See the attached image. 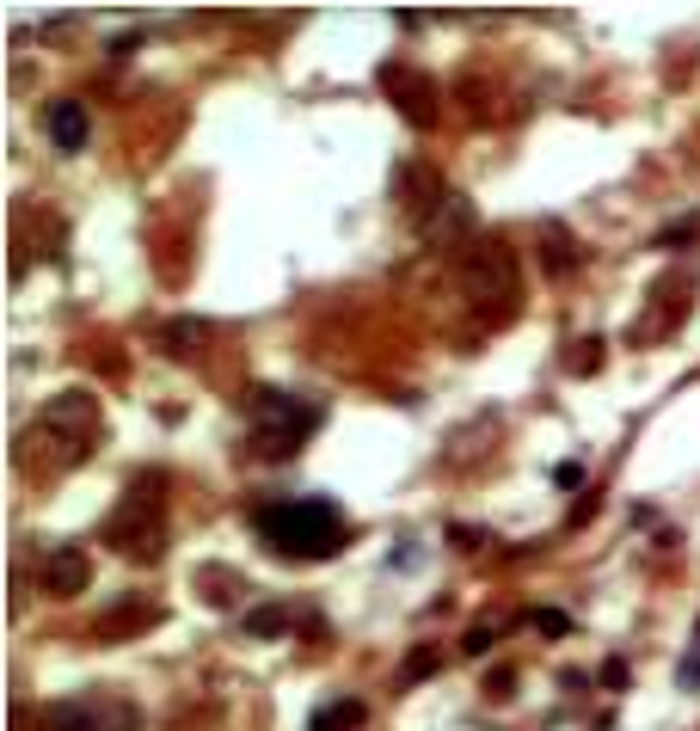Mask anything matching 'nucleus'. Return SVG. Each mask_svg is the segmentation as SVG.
<instances>
[{"label":"nucleus","mask_w":700,"mask_h":731,"mask_svg":"<svg viewBox=\"0 0 700 731\" xmlns=\"http://www.w3.org/2000/svg\"><path fill=\"white\" fill-rule=\"evenodd\" d=\"M252 529L283 560H332L344 547V535H351L332 499H277L252 516Z\"/></svg>","instance_id":"f257e3e1"},{"label":"nucleus","mask_w":700,"mask_h":731,"mask_svg":"<svg viewBox=\"0 0 700 731\" xmlns=\"http://www.w3.org/2000/svg\"><path fill=\"white\" fill-rule=\"evenodd\" d=\"M99 436H105V412H99V400L93 393H80V388H68V393H56V400H44L37 424L19 436V443H25V449L44 443L49 461H44L37 480H56V473H68V467H80L87 455H93Z\"/></svg>","instance_id":"f03ea898"},{"label":"nucleus","mask_w":700,"mask_h":731,"mask_svg":"<svg viewBox=\"0 0 700 731\" xmlns=\"http://www.w3.org/2000/svg\"><path fill=\"white\" fill-rule=\"evenodd\" d=\"M160 492H167V473H160V467H148L141 480H129L124 504H117L111 523H105V547H117L124 560L154 566L160 553H167V511H160Z\"/></svg>","instance_id":"7ed1b4c3"},{"label":"nucleus","mask_w":700,"mask_h":731,"mask_svg":"<svg viewBox=\"0 0 700 731\" xmlns=\"http://www.w3.org/2000/svg\"><path fill=\"white\" fill-rule=\"evenodd\" d=\"M461 289L485 327H510L516 301H523V277H516L510 247H504V240H473V247L461 252Z\"/></svg>","instance_id":"20e7f679"},{"label":"nucleus","mask_w":700,"mask_h":731,"mask_svg":"<svg viewBox=\"0 0 700 731\" xmlns=\"http://www.w3.org/2000/svg\"><path fill=\"white\" fill-rule=\"evenodd\" d=\"M246 419H252V455L265 461H289V455L320 431V406L313 400H296V393H246Z\"/></svg>","instance_id":"39448f33"},{"label":"nucleus","mask_w":700,"mask_h":731,"mask_svg":"<svg viewBox=\"0 0 700 731\" xmlns=\"http://www.w3.org/2000/svg\"><path fill=\"white\" fill-rule=\"evenodd\" d=\"M44 731H141V713L117 695H74V700H49Z\"/></svg>","instance_id":"423d86ee"},{"label":"nucleus","mask_w":700,"mask_h":731,"mask_svg":"<svg viewBox=\"0 0 700 731\" xmlns=\"http://www.w3.org/2000/svg\"><path fill=\"white\" fill-rule=\"evenodd\" d=\"M375 80L388 87V99L400 105V117L412 129H431L436 124L443 99H436V80L431 75H418V68H405V62H381V68H375Z\"/></svg>","instance_id":"0eeeda50"},{"label":"nucleus","mask_w":700,"mask_h":731,"mask_svg":"<svg viewBox=\"0 0 700 731\" xmlns=\"http://www.w3.org/2000/svg\"><path fill=\"white\" fill-rule=\"evenodd\" d=\"M37 584H44V596H80L87 584H93L87 547H49L44 566H37Z\"/></svg>","instance_id":"6e6552de"},{"label":"nucleus","mask_w":700,"mask_h":731,"mask_svg":"<svg viewBox=\"0 0 700 731\" xmlns=\"http://www.w3.org/2000/svg\"><path fill=\"white\" fill-rule=\"evenodd\" d=\"M167 621V608L160 603H141V596H124V603H111L105 615H93V639H129V633H148V627Z\"/></svg>","instance_id":"1a4fd4ad"},{"label":"nucleus","mask_w":700,"mask_h":731,"mask_svg":"<svg viewBox=\"0 0 700 731\" xmlns=\"http://www.w3.org/2000/svg\"><path fill=\"white\" fill-rule=\"evenodd\" d=\"M44 129H49V141H56L62 155H80V148H87V136H93V124H87V105H80V99H56V105L44 111Z\"/></svg>","instance_id":"9d476101"},{"label":"nucleus","mask_w":700,"mask_h":731,"mask_svg":"<svg viewBox=\"0 0 700 731\" xmlns=\"http://www.w3.org/2000/svg\"><path fill=\"white\" fill-rule=\"evenodd\" d=\"M541 271L547 277H572L577 271V240L560 221H541Z\"/></svg>","instance_id":"9b49d317"},{"label":"nucleus","mask_w":700,"mask_h":731,"mask_svg":"<svg viewBox=\"0 0 700 731\" xmlns=\"http://www.w3.org/2000/svg\"><path fill=\"white\" fill-rule=\"evenodd\" d=\"M436 209H443V216L424 221V240H436V247H455L461 233H473V209H467L461 197H443Z\"/></svg>","instance_id":"f8f14e48"},{"label":"nucleus","mask_w":700,"mask_h":731,"mask_svg":"<svg viewBox=\"0 0 700 731\" xmlns=\"http://www.w3.org/2000/svg\"><path fill=\"white\" fill-rule=\"evenodd\" d=\"M363 719H369V707H363V700H326V707H313L308 731H357Z\"/></svg>","instance_id":"ddd939ff"},{"label":"nucleus","mask_w":700,"mask_h":731,"mask_svg":"<svg viewBox=\"0 0 700 731\" xmlns=\"http://www.w3.org/2000/svg\"><path fill=\"white\" fill-rule=\"evenodd\" d=\"M203 339H209V327H203V320H172V327H167V357H179V363L197 357Z\"/></svg>","instance_id":"4468645a"},{"label":"nucleus","mask_w":700,"mask_h":731,"mask_svg":"<svg viewBox=\"0 0 700 731\" xmlns=\"http://www.w3.org/2000/svg\"><path fill=\"white\" fill-rule=\"evenodd\" d=\"M565 369H572V375H596V369H603V339L565 344Z\"/></svg>","instance_id":"2eb2a0df"},{"label":"nucleus","mask_w":700,"mask_h":731,"mask_svg":"<svg viewBox=\"0 0 700 731\" xmlns=\"http://www.w3.org/2000/svg\"><path fill=\"white\" fill-rule=\"evenodd\" d=\"M436 670H443V658H436V646H418V652L405 658L400 683H424V676H436Z\"/></svg>","instance_id":"dca6fc26"},{"label":"nucleus","mask_w":700,"mask_h":731,"mask_svg":"<svg viewBox=\"0 0 700 731\" xmlns=\"http://www.w3.org/2000/svg\"><path fill=\"white\" fill-rule=\"evenodd\" d=\"M283 627H289V608H252L246 615V633H259V639L283 633Z\"/></svg>","instance_id":"f3484780"},{"label":"nucleus","mask_w":700,"mask_h":731,"mask_svg":"<svg viewBox=\"0 0 700 731\" xmlns=\"http://www.w3.org/2000/svg\"><path fill=\"white\" fill-rule=\"evenodd\" d=\"M695 233H700V221H676V228H664V233H657V247H688Z\"/></svg>","instance_id":"a211bd4d"},{"label":"nucleus","mask_w":700,"mask_h":731,"mask_svg":"<svg viewBox=\"0 0 700 731\" xmlns=\"http://www.w3.org/2000/svg\"><path fill=\"white\" fill-rule=\"evenodd\" d=\"M492 639H498V633H492V627H467L461 652H467V658H485V646H492Z\"/></svg>","instance_id":"6ab92c4d"},{"label":"nucleus","mask_w":700,"mask_h":731,"mask_svg":"<svg viewBox=\"0 0 700 731\" xmlns=\"http://www.w3.org/2000/svg\"><path fill=\"white\" fill-rule=\"evenodd\" d=\"M535 627H541V633H553V639H560V633H572V621H565L560 608H541V615H535Z\"/></svg>","instance_id":"aec40b11"},{"label":"nucleus","mask_w":700,"mask_h":731,"mask_svg":"<svg viewBox=\"0 0 700 731\" xmlns=\"http://www.w3.org/2000/svg\"><path fill=\"white\" fill-rule=\"evenodd\" d=\"M553 480H560L565 492H577V486H584V467H577V461H560V467H553Z\"/></svg>","instance_id":"412c9836"},{"label":"nucleus","mask_w":700,"mask_h":731,"mask_svg":"<svg viewBox=\"0 0 700 731\" xmlns=\"http://www.w3.org/2000/svg\"><path fill=\"white\" fill-rule=\"evenodd\" d=\"M449 541H455V547H467V553H473V547H485V535H480V529H467V523H455V529H449Z\"/></svg>","instance_id":"4be33fe9"},{"label":"nucleus","mask_w":700,"mask_h":731,"mask_svg":"<svg viewBox=\"0 0 700 731\" xmlns=\"http://www.w3.org/2000/svg\"><path fill=\"white\" fill-rule=\"evenodd\" d=\"M485 688H492V695H510V688H516V670H492V676H485Z\"/></svg>","instance_id":"5701e85b"},{"label":"nucleus","mask_w":700,"mask_h":731,"mask_svg":"<svg viewBox=\"0 0 700 731\" xmlns=\"http://www.w3.org/2000/svg\"><path fill=\"white\" fill-rule=\"evenodd\" d=\"M603 683L608 688H627V664H621V658H608V664H603Z\"/></svg>","instance_id":"b1692460"},{"label":"nucleus","mask_w":700,"mask_h":731,"mask_svg":"<svg viewBox=\"0 0 700 731\" xmlns=\"http://www.w3.org/2000/svg\"><path fill=\"white\" fill-rule=\"evenodd\" d=\"M676 676H682V683H688V688H700V658H688V664H682V670H676Z\"/></svg>","instance_id":"393cba45"}]
</instances>
